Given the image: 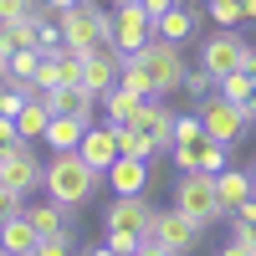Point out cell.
Returning <instances> with one entry per match:
<instances>
[{"instance_id":"obj_28","label":"cell","mask_w":256,"mask_h":256,"mask_svg":"<svg viewBox=\"0 0 256 256\" xmlns=\"http://www.w3.org/2000/svg\"><path fill=\"white\" fill-rule=\"evenodd\" d=\"M210 16H216V26L236 31L241 20H246V6H241V0H210Z\"/></svg>"},{"instance_id":"obj_6","label":"cell","mask_w":256,"mask_h":256,"mask_svg":"<svg viewBox=\"0 0 256 256\" xmlns=\"http://www.w3.org/2000/svg\"><path fill=\"white\" fill-rule=\"evenodd\" d=\"M138 56V67L154 77V98H169V92H180L184 88V52H180V41H164V36H154L144 52H134Z\"/></svg>"},{"instance_id":"obj_48","label":"cell","mask_w":256,"mask_h":256,"mask_svg":"<svg viewBox=\"0 0 256 256\" xmlns=\"http://www.w3.org/2000/svg\"><path fill=\"white\" fill-rule=\"evenodd\" d=\"M0 92H6V88H0Z\"/></svg>"},{"instance_id":"obj_4","label":"cell","mask_w":256,"mask_h":256,"mask_svg":"<svg viewBox=\"0 0 256 256\" xmlns=\"http://www.w3.org/2000/svg\"><path fill=\"white\" fill-rule=\"evenodd\" d=\"M56 20H62V46L77 52V56H88V52H98V46H108V41H113V10L92 6V0L62 10Z\"/></svg>"},{"instance_id":"obj_42","label":"cell","mask_w":256,"mask_h":256,"mask_svg":"<svg viewBox=\"0 0 256 256\" xmlns=\"http://www.w3.org/2000/svg\"><path fill=\"white\" fill-rule=\"evenodd\" d=\"M246 72H251V77H256V46H251V52H246Z\"/></svg>"},{"instance_id":"obj_24","label":"cell","mask_w":256,"mask_h":256,"mask_svg":"<svg viewBox=\"0 0 256 256\" xmlns=\"http://www.w3.org/2000/svg\"><path fill=\"white\" fill-rule=\"evenodd\" d=\"M118 148H123L128 159H148V164H154V154H159V148L148 144V134H144V128H134V123L118 128Z\"/></svg>"},{"instance_id":"obj_46","label":"cell","mask_w":256,"mask_h":256,"mask_svg":"<svg viewBox=\"0 0 256 256\" xmlns=\"http://www.w3.org/2000/svg\"><path fill=\"white\" fill-rule=\"evenodd\" d=\"M0 256H10V251H6V246H0Z\"/></svg>"},{"instance_id":"obj_5","label":"cell","mask_w":256,"mask_h":256,"mask_svg":"<svg viewBox=\"0 0 256 256\" xmlns=\"http://www.w3.org/2000/svg\"><path fill=\"white\" fill-rule=\"evenodd\" d=\"M174 205H180L200 230H210V226L226 216V205H220V195H216V174H205V169H180V180H174Z\"/></svg>"},{"instance_id":"obj_34","label":"cell","mask_w":256,"mask_h":256,"mask_svg":"<svg viewBox=\"0 0 256 256\" xmlns=\"http://www.w3.org/2000/svg\"><path fill=\"white\" fill-rule=\"evenodd\" d=\"M230 241H241L246 251H256V220H241V216H230Z\"/></svg>"},{"instance_id":"obj_32","label":"cell","mask_w":256,"mask_h":256,"mask_svg":"<svg viewBox=\"0 0 256 256\" xmlns=\"http://www.w3.org/2000/svg\"><path fill=\"white\" fill-rule=\"evenodd\" d=\"M20 144H26V138H20V128H16V118H6V113H0V159H6L10 148H20Z\"/></svg>"},{"instance_id":"obj_20","label":"cell","mask_w":256,"mask_h":256,"mask_svg":"<svg viewBox=\"0 0 256 256\" xmlns=\"http://www.w3.org/2000/svg\"><path fill=\"white\" fill-rule=\"evenodd\" d=\"M144 102H148V98L128 92V88H113V92H102V118H108L113 128H123V123H134V118H138Z\"/></svg>"},{"instance_id":"obj_37","label":"cell","mask_w":256,"mask_h":256,"mask_svg":"<svg viewBox=\"0 0 256 256\" xmlns=\"http://www.w3.org/2000/svg\"><path fill=\"white\" fill-rule=\"evenodd\" d=\"M241 113H246V123H256V82H251V92L241 98Z\"/></svg>"},{"instance_id":"obj_40","label":"cell","mask_w":256,"mask_h":256,"mask_svg":"<svg viewBox=\"0 0 256 256\" xmlns=\"http://www.w3.org/2000/svg\"><path fill=\"white\" fill-rule=\"evenodd\" d=\"M46 6H52V10L62 16V10H72V6H82V0H46Z\"/></svg>"},{"instance_id":"obj_13","label":"cell","mask_w":256,"mask_h":256,"mask_svg":"<svg viewBox=\"0 0 256 256\" xmlns=\"http://www.w3.org/2000/svg\"><path fill=\"white\" fill-rule=\"evenodd\" d=\"M174 123H180V113L169 108L164 98H148L144 108H138V118H134V128H144L148 144H154L159 154H169V148H174Z\"/></svg>"},{"instance_id":"obj_33","label":"cell","mask_w":256,"mask_h":256,"mask_svg":"<svg viewBox=\"0 0 256 256\" xmlns=\"http://www.w3.org/2000/svg\"><path fill=\"white\" fill-rule=\"evenodd\" d=\"M36 256H72V236H67V230H62V236H41Z\"/></svg>"},{"instance_id":"obj_7","label":"cell","mask_w":256,"mask_h":256,"mask_svg":"<svg viewBox=\"0 0 256 256\" xmlns=\"http://www.w3.org/2000/svg\"><path fill=\"white\" fill-rule=\"evenodd\" d=\"M195 113H200V123H205V134L220 138V144H236V138L246 134V113H241V102H230L226 92H210Z\"/></svg>"},{"instance_id":"obj_12","label":"cell","mask_w":256,"mask_h":256,"mask_svg":"<svg viewBox=\"0 0 256 256\" xmlns=\"http://www.w3.org/2000/svg\"><path fill=\"white\" fill-rule=\"evenodd\" d=\"M148 236H159L174 256H184V251H195V246H200V226L190 220L180 205H169V210H159V216H154V230H148Z\"/></svg>"},{"instance_id":"obj_38","label":"cell","mask_w":256,"mask_h":256,"mask_svg":"<svg viewBox=\"0 0 256 256\" xmlns=\"http://www.w3.org/2000/svg\"><path fill=\"white\" fill-rule=\"evenodd\" d=\"M138 6H144V10H148V16H164V10H169V6H180V0H138Z\"/></svg>"},{"instance_id":"obj_39","label":"cell","mask_w":256,"mask_h":256,"mask_svg":"<svg viewBox=\"0 0 256 256\" xmlns=\"http://www.w3.org/2000/svg\"><path fill=\"white\" fill-rule=\"evenodd\" d=\"M220 256H256V251H246L241 241H226V246H220Z\"/></svg>"},{"instance_id":"obj_26","label":"cell","mask_w":256,"mask_h":256,"mask_svg":"<svg viewBox=\"0 0 256 256\" xmlns=\"http://www.w3.org/2000/svg\"><path fill=\"white\" fill-rule=\"evenodd\" d=\"M118 88L138 92V98H154V77L138 67V56H123V72H118Z\"/></svg>"},{"instance_id":"obj_3","label":"cell","mask_w":256,"mask_h":256,"mask_svg":"<svg viewBox=\"0 0 256 256\" xmlns=\"http://www.w3.org/2000/svg\"><path fill=\"white\" fill-rule=\"evenodd\" d=\"M154 216L159 210L148 205V195H118L113 205H108V241L118 256H128V251H138V241L154 230Z\"/></svg>"},{"instance_id":"obj_43","label":"cell","mask_w":256,"mask_h":256,"mask_svg":"<svg viewBox=\"0 0 256 256\" xmlns=\"http://www.w3.org/2000/svg\"><path fill=\"white\" fill-rule=\"evenodd\" d=\"M241 6H246V20H256V0H241Z\"/></svg>"},{"instance_id":"obj_22","label":"cell","mask_w":256,"mask_h":256,"mask_svg":"<svg viewBox=\"0 0 256 256\" xmlns=\"http://www.w3.org/2000/svg\"><path fill=\"white\" fill-rule=\"evenodd\" d=\"M92 123H82V118H67V113H52L46 123V144H52V154H62V148H77L82 134H88Z\"/></svg>"},{"instance_id":"obj_25","label":"cell","mask_w":256,"mask_h":256,"mask_svg":"<svg viewBox=\"0 0 256 256\" xmlns=\"http://www.w3.org/2000/svg\"><path fill=\"white\" fill-rule=\"evenodd\" d=\"M0 46H6V52L36 46V20H31V16H26V20H6V26H0Z\"/></svg>"},{"instance_id":"obj_17","label":"cell","mask_w":256,"mask_h":256,"mask_svg":"<svg viewBox=\"0 0 256 256\" xmlns=\"http://www.w3.org/2000/svg\"><path fill=\"white\" fill-rule=\"evenodd\" d=\"M0 246H6L10 256H36V246H41V230L26 220V210H20V216H10L6 226H0Z\"/></svg>"},{"instance_id":"obj_2","label":"cell","mask_w":256,"mask_h":256,"mask_svg":"<svg viewBox=\"0 0 256 256\" xmlns=\"http://www.w3.org/2000/svg\"><path fill=\"white\" fill-rule=\"evenodd\" d=\"M226 148H230V144H220V138L205 134L200 113H180V123H174V148H169L180 169H205V174H220V169H230V164H226Z\"/></svg>"},{"instance_id":"obj_18","label":"cell","mask_w":256,"mask_h":256,"mask_svg":"<svg viewBox=\"0 0 256 256\" xmlns=\"http://www.w3.org/2000/svg\"><path fill=\"white\" fill-rule=\"evenodd\" d=\"M26 220L41 230V236H62V230H72V205H56V200L26 205Z\"/></svg>"},{"instance_id":"obj_44","label":"cell","mask_w":256,"mask_h":256,"mask_svg":"<svg viewBox=\"0 0 256 256\" xmlns=\"http://www.w3.org/2000/svg\"><path fill=\"white\" fill-rule=\"evenodd\" d=\"M113 6H134V0H113Z\"/></svg>"},{"instance_id":"obj_23","label":"cell","mask_w":256,"mask_h":256,"mask_svg":"<svg viewBox=\"0 0 256 256\" xmlns=\"http://www.w3.org/2000/svg\"><path fill=\"white\" fill-rule=\"evenodd\" d=\"M46 123H52V108H46V98H31L26 108L16 113V128H20V138H46Z\"/></svg>"},{"instance_id":"obj_47","label":"cell","mask_w":256,"mask_h":256,"mask_svg":"<svg viewBox=\"0 0 256 256\" xmlns=\"http://www.w3.org/2000/svg\"><path fill=\"white\" fill-rule=\"evenodd\" d=\"M128 256H138V251H128Z\"/></svg>"},{"instance_id":"obj_1","label":"cell","mask_w":256,"mask_h":256,"mask_svg":"<svg viewBox=\"0 0 256 256\" xmlns=\"http://www.w3.org/2000/svg\"><path fill=\"white\" fill-rule=\"evenodd\" d=\"M41 184H46V200H56V205H72V210H77L82 200H92V195H98L102 169H92L88 159L77 154V148H62V154L46 164Z\"/></svg>"},{"instance_id":"obj_9","label":"cell","mask_w":256,"mask_h":256,"mask_svg":"<svg viewBox=\"0 0 256 256\" xmlns=\"http://www.w3.org/2000/svg\"><path fill=\"white\" fill-rule=\"evenodd\" d=\"M246 52H251L246 41H241L236 31H226V26H220V31L200 46V67H205V72H216V82H220L226 72H241V67H246Z\"/></svg>"},{"instance_id":"obj_29","label":"cell","mask_w":256,"mask_h":256,"mask_svg":"<svg viewBox=\"0 0 256 256\" xmlns=\"http://www.w3.org/2000/svg\"><path fill=\"white\" fill-rule=\"evenodd\" d=\"M220 82H216V72H205V67H195V72H184V92L195 98V102H205L210 92H216Z\"/></svg>"},{"instance_id":"obj_14","label":"cell","mask_w":256,"mask_h":256,"mask_svg":"<svg viewBox=\"0 0 256 256\" xmlns=\"http://www.w3.org/2000/svg\"><path fill=\"white\" fill-rule=\"evenodd\" d=\"M41 98H46L52 113H67V118H82V123H92L98 108H102V98H92L88 88H46Z\"/></svg>"},{"instance_id":"obj_27","label":"cell","mask_w":256,"mask_h":256,"mask_svg":"<svg viewBox=\"0 0 256 256\" xmlns=\"http://www.w3.org/2000/svg\"><path fill=\"white\" fill-rule=\"evenodd\" d=\"M36 67H41V52H36V46H26V52H10L6 88H10V82H31V77H36Z\"/></svg>"},{"instance_id":"obj_36","label":"cell","mask_w":256,"mask_h":256,"mask_svg":"<svg viewBox=\"0 0 256 256\" xmlns=\"http://www.w3.org/2000/svg\"><path fill=\"white\" fill-rule=\"evenodd\" d=\"M138 256H174V251H169L159 236H144V241H138Z\"/></svg>"},{"instance_id":"obj_19","label":"cell","mask_w":256,"mask_h":256,"mask_svg":"<svg viewBox=\"0 0 256 256\" xmlns=\"http://www.w3.org/2000/svg\"><path fill=\"white\" fill-rule=\"evenodd\" d=\"M154 36L180 41V46H184V41L195 36V10H184V0H180V6H169L164 16H154Z\"/></svg>"},{"instance_id":"obj_16","label":"cell","mask_w":256,"mask_h":256,"mask_svg":"<svg viewBox=\"0 0 256 256\" xmlns=\"http://www.w3.org/2000/svg\"><path fill=\"white\" fill-rule=\"evenodd\" d=\"M102 180H108L113 195H144V190H148V159H128V154H118V164H113Z\"/></svg>"},{"instance_id":"obj_21","label":"cell","mask_w":256,"mask_h":256,"mask_svg":"<svg viewBox=\"0 0 256 256\" xmlns=\"http://www.w3.org/2000/svg\"><path fill=\"white\" fill-rule=\"evenodd\" d=\"M251 190H256V184H251V169H220V174H216V195H220V205H226V216L251 195Z\"/></svg>"},{"instance_id":"obj_41","label":"cell","mask_w":256,"mask_h":256,"mask_svg":"<svg viewBox=\"0 0 256 256\" xmlns=\"http://www.w3.org/2000/svg\"><path fill=\"white\" fill-rule=\"evenodd\" d=\"M88 256H118V251H113V246H108V241H102V246H92V251H88Z\"/></svg>"},{"instance_id":"obj_30","label":"cell","mask_w":256,"mask_h":256,"mask_svg":"<svg viewBox=\"0 0 256 256\" xmlns=\"http://www.w3.org/2000/svg\"><path fill=\"white\" fill-rule=\"evenodd\" d=\"M251 82H256V77H251V72L241 67V72H226V77H220V88H216V92H226L230 102H241V98L251 92Z\"/></svg>"},{"instance_id":"obj_11","label":"cell","mask_w":256,"mask_h":256,"mask_svg":"<svg viewBox=\"0 0 256 256\" xmlns=\"http://www.w3.org/2000/svg\"><path fill=\"white\" fill-rule=\"evenodd\" d=\"M41 174H46V164L31 154V144H20V148H10V154L0 159V184L16 190V195H31L41 184Z\"/></svg>"},{"instance_id":"obj_15","label":"cell","mask_w":256,"mask_h":256,"mask_svg":"<svg viewBox=\"0 0 256 256\" xmlns=\"http://www.w3.org/2000/svg\"><path fill=\"white\" fill-rule=\"evenodd\" d=\"M77 154L88 159L92 169H102V174H108V169L118 164V154H123V148H118V128H113V123H108V128H88V134H82V144H77Z\"/></svg>"},{"instance_id":"obj_8","label":"cell","mask_w":256,"mask_h":256,"mask_svg":"<svg viewBox=\"0 0 256 256\" xmlns=\"http://www.w3.org/2000/svg\"><path fill=\"white\" fill-rule=\"evenodd\" d=\"M148 41H154V16H148L138 0L134 6H113V46L123 56H134V52L148 46Z\"/></svg>"},{"instance_id":"obj_10","label":"cell","mask_w":256,"mask_h":256,"mask_svg":"<svg viewBox=\"0 0 256 256\" xmlns=\"http://www.w3.org/2000/svg\"><path fill=\"white\" fill-rule=\"evenodd\" d=\"M118 72H123V52L113 46H98V52H88L82 56V88H88L92 98H102V92H113L118 88Z\"/></svg>"},{"instance_id":"obj_31","label":"cell","mask_w":256,"mask_h":256,"mask_svg":"<svg viewBox=\"0 0 256 256\" xmlns=\"http://www.w3.org/2000/svg\"><path fill=\"white\" fill-rule=\"evenodd\" d=\"M36 6L41 0H0V26H6V20H26Z\"/></svg>"},{"instance_id":"obj_45","label":"cell","mask_w":256,"mask_h":256,"mask_svg":"<svg viewBox=\"0 0 256 256\" xmlns=\"http://www.w3.org/2000/svg\"><path fill=\"white\" fill-rule=\"evenodd\" d=\"M251 184H256V164H251Z\"/></svg>"},{"instance_id":"obj_35","label":"cell","mask_w":256,"mask_h":256,"mask_svg":"<svg viewBox=\"0 0 256 256\" xmlns=\"http://www.w3.org/2000/svg\"><path fill=\"white\" fill-rule=\"evenodd\" d=\"M20 210H26V195H16V190L0 184V226H6L10 216H20Z\"/></svg>"}]
</instances>
